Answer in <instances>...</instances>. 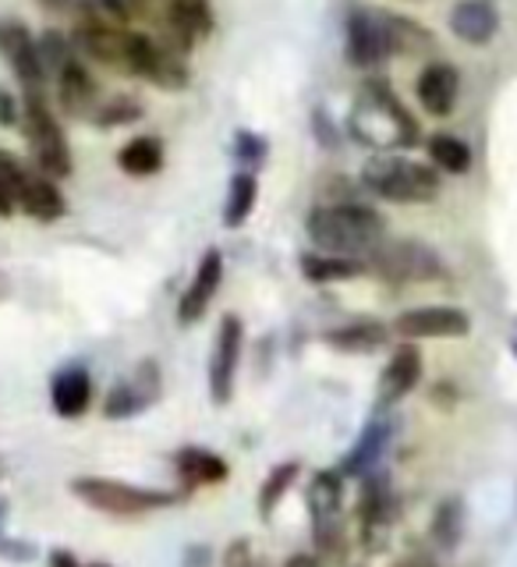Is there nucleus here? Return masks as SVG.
<instances>
[{"mask_svg":"<svg viewBox=\"0 0 517 567\" xmlns=\"http://www.w3.org/2000/svg\"><path fill=\"white\" fill-rule=\"evenodd\" d=\"M35 47H40V61L50 71V79L58 75V71L68 61L79 58V50H75V43H71V35L61 32V29H43L40 35H35Z\"/></svg>","mask_w":517,"mask_h":567,"instance_id":"nucleus-35","label":"nucleus"},{"mask_svg":"<svg viewBox=\"0 0 517 567\" xmlns=\"http://www.w3.org/2000/svg\"><path fill=\"white\" fill-rule=\"evenodd\" d=\"M164 394V377H159V362L156 359H142L128 380L114 383L106 390V401H103V415L106 419H135L142 415L146 408H153Z\"/></svg>","mask_w":517,"mask_h":567,"instance_id":"nucleus-14","label":"nucleus"},{"mask_svg":"<svg viewBox=\"0 0 517 567\" xmlns=\"http://www.w3.org/2000/svg\"><path fill=\"white\" fill-rule=\"evenodd\" d=\"M354 518H359L362 546L380 549L383 546V532L390 528V522H394V489H390V478L383 472H369L362 478L359 504H354Z\"/></svg>","mask_w":517,"mask_h":567,"instance_id":"nucleus-15","label":"nucleus"},{"mask_svg":"<svg viewBox=\"0 0 517 567\" xmlns=\"http://www.w3.org/2000/svg\"><path fill=\"white\" fill-rule=\"evenodd\" d=\"M146 117V106L138 103V96L128 93H117V96H103L100 106L89 114V124L100 132H111V128H128V124H138Z\"/></svg>","mask_w":517,"mask_h":567,"instance_id":"nucleus-32","label":"nucleus"},{"mask_svg":"<svg viewBox=\"0 0 517 567\" xmlns=\"http://www.w3.org/2000/svg\"><path fill=\"white\" fill-rule=\"evenodd\" d=\"M298 270L309 284H344V280H359L369 274V262L362 259H348V256H330V252H301L298 256Z\"/></svg>","mask_w":517,"mask_h":567,"instance_id":"nucleus-27","label":"nucleus"},{"mask_svg":"<svg viewBox=\"0 0 517 567\" xmlns=\"http://www.w3.org/2000/svg\"><path fill=\"white\" fill-rule=\"evenodd\" d=\"M415 96L422 103V111L430 117H451L457 96H461V75L457 68L447 61H433L422 68V75L415 82Z\"/></svg>","mask_w":517,"mask_h":567,"instance_id":"nucleus-20","label":"nucleus"},{"mask_svg":"<svg viewBox=\"0 0 517 567\" xmlns=\"http://www.w3.org/2000/svg\"><path fill=\"white\" fill-rule=\"evenodd\" d=\"M394 567H440L433 554H425V549H412V554H404Z\"/></svg>","mask_w":517,"mask_h":567,"instance_id":"nucleus-45","label":"nucleus"},{"mask_svg":"<svg viewBox=\"0 0 517 567\" xmlns=\"http://www.w3.org/2000/svg\"><path fill=\"white\" fill-rule=\"evenodd\" d=\"M422 372H425V362H422L418 344L415 341H401L394 351H390V359H386V365L380 372V383H376L380 404L404 401L422 383Z\"/></svg>","mask_w":517,"mask_h":567,"instance_id":"nucleus-18","label":"nucleus"},{"mask_svg":"<svg viewBox=\"0 0 517 567\" xmlns=\"http://www.w3.org/2000/svg\"><path fill=\"white\" fill-rule=\"evenodd\" d=\"M430 539L443 554H454L461 546V539H465V501L461 496H447V501L436 504L430 522Z\"/></svg>","mask_w":517,"mask_h":567,"instance_id":"nucleus-30","label":"nucleus"},{"mask_svg":"<svg viewBox=\"0 0 517 567\" xmlns=\"http://www.w3.org/2000/svg\"><path fill=\"white\" fill-rule=\"evenodd\" d=\"M213 29H217V14H213L209 0H167L164 18H159V40L167 47L182 50L185 58L209 40Z\"/></svg>","mask_w":517,"mask_h":567,"instance_id":"nucleus-13","label":"nucleus"},{"mask_svg":"<svg viewBox=\"0 0 517 567\" xmlns=\"http://www.w3.org/2000/svg\"><path fill=\"white\" fill-rule=\"evenodd\" d=\"M96 11L106 18L111 25H132L135 18L149 14V0H93Z\"/></svg>","mask_w":517,"mask_h":567,"instance_id":"nucleus-38","label":"nucleus"},{"mask_svg":"<svg viewBox=\"0 0 517 567\" xmlns=\"http://www.w3.org/2000/svg\"><path fill=\"white\" fill-rule=\"evenodd\" d=\"M220 567H256V549L248 539H230L220 554Z\"/></svg>","mask_w":517,"mask_h":567,"instance_id":"nucleus-40","label":"nucleus"},{"mask_svg":"<svg viewBox=\"0 0 517 567\" xmlns=\"http://www.w3.org/2000/svg\"><path fill=\"white\" fill-rule=\"evenodd\" d=\"M390 323L383 319H372V316H362V319H351V323H341L323 333L327 348L341 351V354H376L390 344Z\"/></svg>","mask_w":517,"mask_h":567,"instance_id":"nucleus-24","label":"nucleus"},{"mask_svg":"<svg viewBox=\"0 0 517 567\" xmlns=\"http://www.w3.org/2000/svg\"><path fill=\"white\" fill-rule=\"evenodd\" d=\"M0 128H22V100L0 85Z\"/></svg>","mask_w":517,"mask_h":567,"instance_id":"nucleus-41","label":"nucleus"},{"mask_svg":"<svg viewBox=\"0 0 517 567\" xmlns=\"http://www.w3.org/2000/svg\"><path fill=\"white\" fill-rule=\"evenodd\" d=\"M82 61H93L103 68H124V50H128V29L111 22H75L71 32Z\"/></svg>","mask_w":517,"mask_h":567,"instance_id":"nucleus-19","label":"nucleus"},{"mask_svg":"<svg viewBox=\"0 0 517 567\" xmlns=\"http://www.w3.org/2000/svg\"><path fill=\"white\" fill-rule=\"evenodd\" d=\"M167 164V146L159 135H135L117 150V167L128 177H153Z\"/></svg>","mask_w":517,"mask_h":567,"instance_id":"nucleus-28","label":"nucleus"},{"mask_svg":"<svg viewBox=\"0 0 517 567\" xmlns=\"http://www.w3.org/2000/svg\"><path fill=\"white\" fill-rule=\"evenodd\" d=\"M241 351H245V323L241 316L227 312L213 337V351H209V401L224 408L235 398L238 386V365H241Z\"/></svg>","mask_w":517,"mask_h":567,"instance_id":"nucleus-10","label":"nucleus"},{"mask_svg":"<svg viewBox=\"0 0 517 567\" xmlns=\"http://www.w3.org/2000/svg\"><path fill=\"white\" fill-rule=\"evenodd\" d=\"M209 564V549L206 546H188L185 549V567H206Z\"/></svg>","mask_w":517,"mask_h":567,"instance_id":"nucleus-47","label":"nucleus"},{"mask_svg":"<svg viewBox=\"0 0 517 567\" xmlns=\"http://www.w3.org/2000/svg\"><path fill=\"white\" fill-rule=\"evenodd\" d=\"M312 124H316V128H312V132H316V138H319V142H323V146H327V150H333V146H337V142H341V132H337V128H333V124H330L327 111H316V114H312Z\"/></svg>","mask_w":517,"mask_h":567,"instance_id":"nucleus-42","label":"nucleus"},{"mask_svg":"<svg viewBox=\"0 0 517 567\" xmlns=\"http://www.w3.org/2000/svg\"><path fill=\"white\" fill-rule=\"evenodd\" d=\"M11 291H14V284H11V277L0 270V301H8L11 298Z\"/></svg>","mask_w":517,"mask_h":567,"instance_id":"nucleus-48","label":"nucleus"},{"mask_svg":"<svg viewBox=\"0 0 517 567\" xmlns=\"http://www.w3.org/2000/svg\"><path fill=\"white\" fill-rule=\"evenodd\" d=\"M256 206H259V177L252 171H238L235 177H230L227 195H224V213H220L224 227L227 230L245 227L248 220H252Z\"/></svg>","mask_w":517,"mask_h":567,"instance_id":"nucleus-29","label":"nucleus"},{"mask_svg":"<svg viewBox=\"0 0 517 567\" xmlns=\"http://www.w3.org/2000/svg\"><path fill=\"white\" fill-rule=\"evenodd\" d=\"M43 11H50V14H75V8H79V0H35Z\"/></svg>","mask_w":517,"mask_h":567,"instance_id":"nucleus-46","label":"nucleus"},{"mask_svg":"<svg viewBox=\"0 0 517 567\" xmlns=\"http://www.w3.org/2000/svg\"><path fill=\"white\" fill-rule=\"evenodd\" d=\"M309 525H312V554L330 567H344L351 557V536L344 518V475L337 468H319L309 478Z\"/></svg>","mask_w":517,"mask_h":567,"instance_id":"nucleus-3","label":"nucleus"},{"mask_svg":"<svg viewBox=\"0 0 517 567\" xmlns=\"http://www.w3.org/2000/svg\"><path fill=\"white\" fill-rule=\"evenodd\" d=\"M298 478H301V465H298V461H280V465H273L270 472H266L262 486H259V501H256L262 522L273 518V511L283 504V496L294 489Z\"/></svg>","mask_w":517,"mask_h":567,"instance_id":"nucleus-33","label":"nucleus"},{"mask_svg":"<svg viewBox=\"0 0 517 567\" xmlns=\"http://www.w3.org/2000/svg\"><path fill=\"white\" fill-rule=\"evenodd\" d=\"M220 284H224V252L220 248H206L192 280H188V288L182 291V298H177V323L182 327L199 323L213 301H217Z\"/></svg>","mask_w":517,"mask_h":567,"instance_id":"nucleus-16","label":"nucleus"},{"mask_svg":"<svg viewBox=\"0 0 517 567\" xmlns=\"http://www.w3.org/2000/svg\"><path fill=\"white\" fill-rule=\"evenodd\" d=\"M93 404V377L89 369L71 362L64 369L53 372L50 380V408L58 412L61 419H82Z\"/></svg>","mask_w":517,"mask_h":567,"instance_id":"nucleus-23","label":"nucleus"},{"mask_svg":"<svg viewBox=\"0 0 517 567\" xmlns=\"http://www.w3.org/2000/svg\"><path fill=\"white\" fill-rule=\"evenodd\" d=\"M306 235L319 252L369 262V256L386 241V220L376 206L359 203V199L319 203L306 217Z\"/></svg>","mask_w":517,"mask_h":567,"instance_id":"nucleus-1","label":"nucleus"},{"mask_svg":"<svg viewBox=\"0 0 517 567\" xmlns=\"http://www.w3.org/2000/svg\"><path fill=\"white\" fill-rule=\"evenodd\" d=\"M496 29H500V14H496L489 0H457L451 8V32L461 43L486 47Z\"/></svg>","mask_w":517,"mask_h":567,"instance_id":"nucleus-26","label":"nucleus"},{"mask_svg":"<svg viewBox=\"0 0 517 567\" xmlns=\"http://www.w3.org/2000/svg\"><path fill=\"white\" fill-rule=\"evenodd\" d=\"M22 135L29 142L35 171L53 177V182L71 177V171H75L71 142L61 128L58 114H53L50 96H22Z\"/></svg>","mask_w":517,"mask_h":567,"instance_id":"nucleus-6","label":"nucleus"},{"mask_svg":"<svg viewBox=\"0 0 517 567\" xmlns=\"http://www.w3.org/2000/svg\"><path fill=\"white\" fill-rule=\"evenodd\" d=\"M348 132L362 142V146L390 153V150H412L422 142L418 121L412 111L397 100V93L383 79H369L359 103L348 117Z\"/></svg>","mask_w":517,"mask_h":567,"instance_id":"nucleus-2","label":"nucleus"},{"mask_svg":"<svg viewBox=\"0 0 517 567\" xmlns=\"http://www.w3.org/2000/svg\"><path fill=\"white\" fill-rule=\"evenodd\" d=\"M266 156H270V142H266L259 132H248V128H241L238 135H235V159L241 164V171H259L262 164H266Z\"/></svg>","mask_w":517,"mask_h":567,"instance_id":"nucleus-37","label":"nucleus"},{"mask_svg":"<svg viewBox=\"0 0 517 567\" xmlns=\"http://www.w3.org/2000/svg\"><path fill=\"white\" fill-rule=\"evenodd\" d=\"M369 274H376L386 284H430L447 270H443V259L433 245L418 238H386L369 256Z\"/></svg>","mask_w":517,"mask_h":567,"instance_id":"nucleus-8","label":"nucleus"},{"mask_svg":"<svg viewBox=\"0 0 517 567\" xmlns=\"http://www.w3.org/2000/svg\"><path fill=\"white\" fill-rule=\"evenodd\" d=\"M390 440H394V425H390V419L365 422V430L351 443V451L344 454L341 465H337V472L344 478H365L369 472H376V465L390 447Z\"/></svg>","mask_w":517,"mask_h":567,"instance_id":"nucleus-22","label":"nucleus"},{"mask_svg":"<svg viewBox=\"0 0 517 567\" xmlns=\"http://www.w3.org/2000/svg\"><path fill=\"white\" fill-rule=\"evenodd\" d=\"M18 213H25V217L40 220V224H53L68 213V199L53 177L32 167V171H25L22 185H18Z\"/></svg>","mask_w":517,"mask_h":567,"instance_id":"nucleus-21","label":"nucleus"},{"mask_svg":"<svg viewBox=\"0 0 517 567\" xmlns=\"http://www.w3.org/2000/svg\"><path fill=\"white\" fill-rule=\"evenodd\" d=\"M280 567H330V564L319 554H312V549H301V554H291Z\"/></svg>","mask_w":517,"mask_h":567,"instance_id":"nucleus-44","label":"nucleus"},{"mask_svg":"<svg viewBox=\"0 0 517 567\" xmlns=\"http://www.w3.org/2000/svg\"><path fill=\"white\" fill-rule=\"evenodd\" d=\"M425 153H430V164L443 174L457 177V174L472 171V146L457 135H447V132L433 135L430 142H425Z\"/></svg>","mask_w":517,"mask_h":567,"instance_id":"nucleus-34","label":"nucleus"},{"mask_svg":"<svg viewBox=\"0 0 517 567\" xmlns=\"http://www.w3.org/2000/svg\"><path fill=\"white\" fill-rule=\"evenodd\" d=\"M359 182L376 199L397 206H425L440 195V174L433 164H418V159L394 156V153L372 156L362 167Z\"/></svg>","mask_w":517,"mask_h":567,"instance_id":"nucleus-5","label":"nucleus"},{"mask_svg":"<svg viewBox=\"0 0 517 567\" xmlns=\"http://www.w3.org/2000/svg\"><path fill=\"white\" fill-rule=\"evenodd\" d=\"M344 53L348 61L359 71H376L383 68L394 50H390V35H386V11L376 8H354L348 14V35H344Z\"/></svg>","mask_w":517,"mask_h":567,"instance_id":"nucleus-12","label":"nucleus"},{"mask_svg":"<svg viewBox=\"0 0 517 567\" xmlns=\"http://www.w3.org/2000/svg\"><path fill=\"white\" fill-rule=\"evenodd\" d=\"M174 472H177V478H182L185 489L224 486L230 478L227 457H220L217 451H209V447H195V443H188V447H182V451H174Z\"/></svg>","mask_w":517,"mask_h":567,"instance_id":"nucleus-25","label":"nucleus"},{"mask_svg":"<svg viewBox=\"0 0 517 567\" xmlns=\"http://www.w3.org/2000/svg\"><path fill=\"white\" fill-rule=\"evenodd\" d=\"M149 4H153V0H149Z\"/></svg>","mask_w":517,"mask_h":567,"instance_id":"nucleus-49","label":"nucleus"},{"mask_svg":"<svg viewBox=\"0 0 517 567\" xmlns=\"http://www.w3.org/2000/svg\"><path fill=\"white\" fill-rule=\"evenodd\" d=\"M124 71L149 82L153 89L164 93H182L192 85L188 58L182 50L167 47L153 32H128V50H124Z\"/></svg>","mask_w":517,"mask_h":567,"instance_id":"nucleus-7","label":"nucleus"},{"mask_svg":"<svg viewBox=\"0 0 517 567\" xmlns=\"http://www.w3.org/2000/svg\"><path fill=\"white\" fill-rule=\"evenodd\" d=\"M50 567H111V564H82L75 554H71V549H53Z\"/></svg>","mask_w":517,"mask_h":567,"instance_id":"nucleus-43","label":"nucleus"},{"mask_svg":"<svg viewBox=\"0 0 517 567\" xmlns=\"http://www.w3.org/2000/svg\"><path fill=\"white\" fill-rule=\"evenodd\" d=\"M53 93H58V106L68 117H85V121L103 100L100 82H96V75L89 71V64L82 58L68 61L58 75H53Z\"/></svg>","mask_w":517,"mask_h":567,"instance_id":"nucleus-17","label":"nucleus"},{"mask_svg":"<svg viewBox=\"0 0 517 567\" xmlns=\"http://www.w3.org/2000/svg\"><path fill=\"white\" fill-rule=\"evenodd\" d=\"M0 58L14 71L22 96H50L53 79L40 61V47H35V35L25 22H14V18L0 22Z\"/></svg>","mask_w":517,"mask_h":567,"instance_id":"nucleus-9","label":"nucleus"},{"mask_svg":"<svg viewBox=\"0 0 517 567\" xmlns=\"http://www.w3.org/2000/svg\"><path fill=\"white\" fill-rule=\"evenodd\" d=\"M25 171L29 167L14 153L0 150V217L4 220L18 213V185H22Z\"/></svg>","mask_w":517,"mask_h":567,"instance_id":"nucleus-36","label":"nucleus"},{"mask_svg":"<svg viewBox=\"0 0 517 567\" xmlns=\"http://www.w3.org/2000/svg\"><path fill=\"white\" fill-rule=\"evenodd\" d=\"M8 514H11L8 496H0V557H8V560H32L35 546H29L25 539L8 536Z\"/></svg>","mask_w":517,"mask_h":567,"instance_id":"nucleus-39","label":"nucleus"},{"mask_svg":"<svg viewBox=\"0 0 517 567\" xmlns=\"http://www.w3.org/2000/svg\"><path fill=\"white\" fill-rule=\"evenodd\" d=\"M68 489L75 501L93 507L96 514H106V518H146V514L167 511L185 501L182 493L132 486V483H124V478H106V475H79V478H71Z\"/></svg>","mask_w":517,"mask_h":567,"instance_id":"nucleus-4","label":"nucleus"},{"mask_svg":"<svg viewBox=\"0 0 517 567\" xmlns=\"http://www.w3.org/2000/svg\"><path fill=\"white\" fill-rule=\"evenodd\" d=\"M386 35H390V50L394 58H418V53L433 50V32L418 25L415 18H404V14H390L386 11Z\"/></svg>","mask_w":517,"mask_h":567,"instance_id":"nucleus-31","label":"nucleus"},{"mask_svg":"<svg viewBox=\"0 0 517 567\" xmlns=\"http://www.w3.org/2000/svg\"><path fill=\"white\" fill-rule=\"evenodd\" d=\"M390 330L401 341H451V337H468L472 316L457 306H415L397 312Z\"/></svg>","mask_w":517,"mask_h":567,"instance_id":"nucleus-11","label":"nucleus"}]
</instances>
